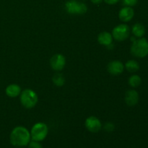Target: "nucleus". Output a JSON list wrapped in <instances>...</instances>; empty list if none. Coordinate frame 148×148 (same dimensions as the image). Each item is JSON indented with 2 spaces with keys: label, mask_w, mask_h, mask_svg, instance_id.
Masks as SVG:
<instances>
[{
  "label": "nucleus",
  "mask_w": 148,
  "mask_h": 148,
  "mask_svg": "<svg viewBox=\"0 0 148 148\" xmlns=\"http://www.w3.org/2000/svg\"><path fill=\"white\" fill-rule=\"evenodd\" d=\"M131 53L135 57L144 58L148 55V41L145 38L133 41L131 46Z\"/></svg>",
  "instance_id": "obj_3"
},
{
  "label": "nucleus",
  "mask_w": 148,
  "mask_h": 148,
  "mask_svg": "<svg viewBox=\"0 0 148 148\" xmlns=\"http://www.w3.org/2000/svg\"><path fill=\"white\" fill-rule=\"evenodd\" d=\"M90 1H91V2L94 4H101V3L102 2L103 0H90Z\"/></svg>",
  "instance_id": "obj_22"
},
{
  "label": "nucleus",
  "mask_w": 148,
  "mask_h": 148,
  "mask_svg": "<svg viewBox=\"0 0 148 148\" xmlns=\"http://www.w3.org/2000/svg\"><path fill=\"white\" fill-rule=\"evenodd\" d=\"M125 68L128 72H136L140 69V64L135 60H129L125 64Z\"/></svg>",
  "instance_id": "obj_15"
},
{
  "label": "nucleus",
  "mask_w": 148,
  "mask_h": 148,
  "mask_svg": "<svg viewBox=\"0 0 148 148\" xmlns=\"http://www.w3.org/2000/svg\"><path fill=\"white\" fill-rule=\"evenodd\" d=\"M134 16V11L131 7H127L125 6L124 7L121 8L119 12V17L120 20L124 23L130 22V20H132V18Z\"/></svg>",
  "instance_id": "obj_10"
},
{
  "label": "nucleus",
  "mask_w": 148,
  "mask_h": 148,
  "mask_svg": "<svg viewBox=\"0 0 148 148\" xmlns=\"http://www.w3.org/2000/svg\"><path fill=\"white\" fill-rule=\"evenodd\" d=\"M130 34V28L127 24H120L116 26L112 30L111 35L113 38L117 41H124L127 40Z\"/></svg>",
  "instance_id": "obj_6"
},
{
  "label": "nucleus",
  "mask_w": 148,
  "mask_h": 148,
  "mask_svg": "<svg viewBox=\"0 0 148 148\" xmlns=\"http://www.w3.org/2000/svg\"><path fill=\"white\" fill-rule=\"evenodd\" d=\"M40 142L35 141V140H32L29 143L28 147L29 148H43V146L40 144Z\"/></svg>",
  "instance_id": "obj_19"
},
{
  "label": "nucleus",
  "mask_w": 148,
  "mask_h": 148,
  "mask_svg": "<svg viewBox=\"0 0 148 148\" xmlns=\"http://www.w3.org/2000/svg\"><path fill=\"white\" fill-rule=\"evenodd\" d=\"M125 102L130 106L137 105L139 101V94L134 90H130L125 93Z\"/></svg>",
  "instance_id": "obj_11"
},
{
  "label": "nucleus",
  "mask_w": 148,
  "mask_h": 148,
  "mask_svg": "<svg viewBox=\"0 0 148 148\" xmlns=\"http://www.w3.org/2000/svg\"><path fill=\"white\" fill-rule=\"evenodd\" d=\"M133 35L137 38H142L145 34V27L141 23H136L132 29Z\"/></svg>",
  "instance_id": "obj_14"
},
{
  "label": "nucleus",
  "mask_w": 148,
  "mask_h": 148,
  "mask_svg": "<svg viewBox=\"0 0 148 148\" xmlns=\"http://www.w3.org/2000/svg\"><path fill=\"white\" fill-rule=\"evenodd\" d=\"M124 69V65L121 61L114 60L109 62L107 66V70L111 75H121Z\"/></svg>",
  "instance_id": "obj_9"
},
{
  "label": "nucleus",
  "mask_w": 148,
  "mask_h": 148,
  "mask_svg": "<svg viewBox=\"0 0 148 148\" xmlns=\"http://www.w3.org/2000/svg\"><path fill=\"white\" fill-rule=\"evenodd\" d=\"M21 88L17 84H10L6 88V95L10 98H16L21 93Z\"/></svg>",
  "instance_id": "obj_13"
},
{
  "label": "nucleus",
  "mask_w": 148,
  "mask_h": 148,
  "mask_svg": "<svg viewBox=\"0 0 148 148\" xmlns=\"http://www.w3.org/2000/svg\"><path fill=\"white\" fill-rule=\"evenodd\" d=\"M10 143L16 147H25L31 140L30 133L27 128L22 126L14 127L10 133Z\"/></svg>",
  "instance_id": "obj_1"
},
{
  "label": "nucleus",
  "mask_w": 148,
  "mask_h": 148,
  "mask_svg": "<svg viewBox=\"0 0 148 148\" xmlns=\"http://www.w3.org/2000/svg\"><path fill=\"white\" fill-rule=\"evenodd\" d=\"M114 128H115V127H114V124H112V123L111 122H107L106 124H105V125H104V130L106 132H112L113 130H114Z\"/></svg>",
  "instance_id": "obj_20"
},
{
  "label": "nucleus",
  "mask_w": 148,
  "mask_h": 148,
  "mask_svg": "<svg viewBox=\"0 0 148 148\" xmlns=\"http://www.w3.org/2000/svg\"><path fill=\"white\" fill-rule=\"evenodd\" d=\"M66 64V59L61 53L54 54L50 59L51 67L55 71H62Z\"/></svg>",
  "instance_id": "obj_7"
},
{
  "label": "nucleus",
  "mask_w": 148,
  "mask_h": 148,
  "mask_svg": "<svg viewBox=\"0 0 148 148\" xmlns=\"http://www.w3.org/2000/svg\"><path fill=\"white\" fill-rule=\"evenodd\" d=\"M30 133L32 140L41 142L47 137L48 133H49V128L45 123H36L33 126Z\"/></svg>",
  "instance_id": "obj_4"
},
{
  "label": "nucleus",
  "mask_w": 148,
  "mask_h": 148,
  "mask_svg": "<svg viewBox=\"0 0 148 148\" xmlns=\"http://www.w3.org/2000/svg\"><path fill=\"white\" fill-rule=\"evenodd\" d=\"M20 101L22 106L27 109L35 107L38 101L37 93L31 89H25L20 95Z\"/></svg>",
  "instance_id": "obj_2"
},
{
  "label": "nucleus",
  "mask_w": 148,
  "mask_h": 148,
  "mask_svg": "<svg viewBox=\"0 0 148 148\" xmlns=\"http://www.w3.org/2000/svg\"><path fill=\"white\" fill-rule=\"evenodd\" d=\"M66 12L71 14H83L86 13L88 7L84 3L77 0H69L65 4Z\"/></svg>",
  "instance_id": "obj_5"
},
{
  "label": "nucleus",
  "mask_w": 148,
  "mask_h": 148,
  "mask_svg": "<svg viewBox=\"0 0 148 148\" xmlns=\"http://www.w3.org/2000/svg\"><path fill=\"white\" fill-rule=\"evenodd\" d=\"M106 4H109V5H114L116 4V3H118L119 1V0H103Z\"/></svg>",
  "instance_id": "obj_21"
},
{
  "label": "nucleus",
  "mask_w": 148,
  "mask_h": 148,
  "mask_svg": "<svg viewBox=\"0 0 148 148\" xmlns=\"http://www.w3.org/2000/svg\"><path fill=\"white\" fill-rule=\"evenodd\" d=\"M142 83V79L139 75H132L129 78V84L132 88H137L140 86Z\"/></svg>",
  "instance_id": "obj_17"
},
{
  "label": "nucleus",
  "mask_w": 148,
  "mask_h": 148,
  "mask_svg": "<svg viewBox=\"0 0 148 148\" xmlns=\"http://www.w3.org/2000/svg\"><path fill=\"white\" fill-rule=\"evenodd\" d=\"M85 127L89 132L97 133L102 128V124L98 118L95 116H89L87 118L85 122Z\"/></svg>",
  "instance_id": "obj_8"
},
{
  "label": "nucleus",
  "mask_w": 148,
  "mask_h": 148,
  "mask_svg": "<svg viewBox=\"0 0 148 148\" xmlns=\"http://www.w3.org/2000/svg\"><path fill=\"white\" fill-rule=\"evenodd\" d=\"M113 36L111 33H108L107 31L101 32L98 36V41L101 45L105 46L108 47L112 44L113 41Z\"/></svg>",
  "instance_id": "obj_12"
},
{
  "label": "nucleus",
  "mask_w": 148,
  "mask_h": 148,
  "mask_svg": "<svg viewBox=\"0 0 148 148\" xmlns=\"http://www.w3.org/2000/svg\"><path fill=\"white\" fill-rule=\"evenodd\" d=\"M52 81L53 84L57 87H62L64 85L65 83V78L62 74L58 73L55 74L53 77H52Z\"/></svg>",
  "instance_id": "obj_16"
},
{
  "label": "nucleus",
  "mask_w": 148,
  "mask_h": 148,
  "mask_svg": "<svg viewBox=\"0 0 148 148\" xmlns=\"http://www.w3.org/2000/svg\"><path fill=\"white\" fill-rule=\"evenodd\" d=\"M123 4L127 7H134L138 2V0H122Z\"/></svg>",
  "instance_id": "obj_18"
}]
</instances>
